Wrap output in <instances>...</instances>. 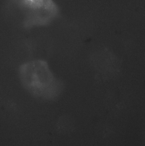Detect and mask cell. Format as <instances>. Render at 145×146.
<instances>
[{
	"instance_id": "1",
	"label": "cell",
	"mask_w": 145,
	"mask_h": 146,
	"mask_svg": "<svg viewBox=\"0 0 145 146\" xmlns=\"http://www.w3.org/2000/svg\"><path fill=\"white\" fill-rule=\"evenodd\" d=\"M19 74L24 86L35 96L48 98L55 92L54 77L44 61L35 60L26 62L20 67Z\"/></svg>"
},
{
	"instance_id": "2",
	"label": "cell",
	"mask_w": 145,
	"mask_h": 146,
	"mask_svg": "<svg viewBox=\"0 0 145 146\" xmlns=\"http://www.w3.org/2000/svg\"><path fill=\"white\" fill-rule=\"evenodd\" d=\"M22 16L26 29L45 26L58 16V8L53 0H9Z\"/></svg>"
}]
</instances>
